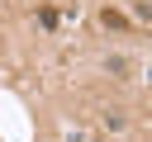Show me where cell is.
Returning a JSON list of instances; mask_svg holds the SVG:
<instances>
[{"mask_svg": "<svg viewBox=\"0 0 152 142\" xmlns=\"http://www.w3.org/2000/svg\"><path fill=\"white\" fill-rule=\"evenodd\" d=\"M38 24H43V28H52V24H57V9H48V5H43V9H38Z\"/></svg>", "mask_w": 152, "mask_h": 142, "instance_id": "1", "label": "cell"}]
</instances>
